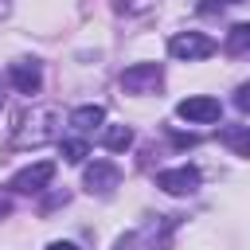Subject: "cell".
Listing matches in <instances>:
<instances>
[{
	"instance_id": "6da1fadb",
	"label": "cell",
	"mask_w": 250,
	"mask_h": 250,
	"mask_svg": "<svg viewBox=\"0 0 250 250\" xmlns=\"http://www.w3.org/2000/svg\"><path fill=\"white\" fill-rule=\"evenodd\" d=\"M215 51H219V43L203 31H180V35L168 39V55L180 59V62H199V59H211Z\"/></svg>"
},
{
	"instance_id": "7a4b0ae2",
	"label": "cell",
	"mask_w": 250,
	"mask_h": 250,
	"mask_svg": "<svg viewBox=\"0 0 250 250\" xmlns=\"http://www.w3.org/2000/svg\"><path fill=\"white\" fill-rule=\"evenodd\" d=\"M160 82H164L160 62H133V66L121 70V90L125 94H152Z\"/></svg>"
},
{
	"instance_id": "3957f363",
	"label": "cell",
	"mask_w": 250,
	"mask_h": 250,
	"mask_svg": "<svg viewBox=\"0 0 250 250\" xmlns=\"http://www.w3.org/2000/svg\"><path fill=\"white\" fill-rule=\"evenodd\" d=\"M176 113H180L184 121H191V125H207V121H219L223 105H219V98H211V94H191V98H184V102L176 105Z\"/></svg>"
},
{
	"instance_id": "277c9868",
	"label": "cell",
	"mask_w": 250,
	"mask_h": 250,
	"mask_svg": "<svg viewBox=\"0 0 250 250\" xmlns=\"http://www.w3.org/2000/svg\"><path fill=\"white\" fill-rule=\"evenodd\" d=\"M51 180H55V164H51V160H39V164H31V168H23V172L12 176V191L35 195V191H43Z\"/></svg>"
},
{
	"instance_id": "5b68a950",
	"label": "cell",
	"mask_w": 250,
	"mask_h": 250,
	"mask_svg": "<svg viewBox=\"0 0 250 250\" xmlns=\"http://www.w3.org/2000/svg\"><path fill=\"white\" fill-rule=\"evenodd\" d=\"M156 188H164L168 195H188V191H195V188H199V168H191V164L168 168V172H160V176H156Z\"/></svg>"
},
{
	"instance_id": "8992f818",
	"label": "cell",
	"mask_w": 250,
	"mask_h": 250,
	"mask_svg": "<svg viewBox=\"0 0 250 250\" xmlns=\"http://www.w3.org/2000/svg\"><path fill=\"white\" fill-rule=\"evenodd\" d=\"M117 180H121V172H117L113 160H94V164L86 168V176H82L86 191H98V195H109V191L117 188Z\"/></svg>"
},
{
	"instance_id": "52a82bcc",
	"label": "cell",
	"mask_w": 250,
	"mask_h": 250,
	"mask_svg": "<svg viewBox=\"0 0 250 250\" xmlns=\"http://www.w3.org/2000/svg\"><path fill=\"white\" fill-rule=\"evenodd\" d=\"M12 86L20 90V94H39V86H43V70H39V62L35 59H23V62H12Z\"/></svg>"
},
{
	"instance_id": "ba28073f",
	"label": "cell",
	"mask_w": 250,
	"mask_h": 250,
	"mask_svg": "<svg viewBox=\"0 0 250 250\" xmlns=\"http://www.w3.org/2000/svg\"><path fill=\"white\" fill-rule=\"evenodd\" d=\"M102 121H105V109H102V105H78V109L70 113V125H74V129H82V133L98 129Z\"/></svg>"
},
{
	"instance_id": "9c48e42d",
	"label": "cell",
	"mask_w": 250,
	"mask_h": 250,
	"mask_svg": "<svg viewBox=\"0 0 250 250\" xmlns=\"http://www.w3.org/2000/svg\"><path fill=\"white\" fill-rule=\"evenodd\" d=\"M102 145H105L109 152H125V148L133 145V129H129V125H105V129H102Z\"/></svg>"
},
{
	"instance_id": "30bf717a",
	"label": "cell",
	"mask_w": 250,
	"mask_h": 250,
	"mask_svg": "<svg viewBox=\"0 0 250 250\" xmlns=\"http://www.w3.org/2000/svg\"><path fill=\"white\" fill-rule=\"evenodd\" d=\"M227 55H246V47H250V23H234L230 31H227Z\"/></svg>"
},
{
	"instance_id": "8fae6325",
	"label": "cell",
	"mask_w": 250,
	"mask_h": 250,
	"mask_svg": "<svg viewBox=\"0 0 250 250\" xmlns=\"http://www.w3.org/2000/svg\"><path fill=\"white\" fill-rule=\"evenodd\" d=\"M223 141L234 148V156H250V125H234V129H227Z\"/></svg>"
},
{
	"instance_id": "7c38bea8",
	"label": "cell",
	"mask_w": 250,
	"mask_h": 250,
	"mask_svg": "<svg viewBox=\"0 0 250 250\" xmlns=\"http://www.w3.org/2000/svg\"><path fill=\"white\" fill-rule=\"evenodd\" d=\"M86 152H90L86 141H62V160H66V164H82Z\"/></svg>"
},
{
	"instance_id": "4fadbf2b",
	"label": "cell",
	"mask_w": 250,
	"mask_h": 250,
	"mask_svg": "<svg viewBox=\"0 0 250 250\" xmlns=\"http://www.w3.org/2000/svg\"><path fill=\"white\" fill-rule=\"evenodd\" d=\"M234 102H238V109H246L250 105V86H238V98Z\"/></svg>"
},
{
	"instance_id": "5bb4252c",
	"label": "cell",
	"mask_w": 250,
	"mask_h": 250,
	"mask_svg": "<svg viewBox=\"0 0 250 250\" xmlns=\"http://www.w3.org/2000/svg\"><path fill=\"white\" fill-rule=\"evenodd\" d=\"M47 250H78V246H74V242H51Z\"/></svg>"
},
{
	"instance_id": "9a60e30c",
	"label": "cell",
	"mask_w": 250,
	"mask_h": 250,
	"mask_svg": "<svg viewBox=\"0 0 250 250\" xmlns=\"http://www.w3.org/2000/svg\"><path fill=\"white\" fill-rule=\"evenodd\" d=\"M0 215H8V199H0Z\"/></svg>"
}]
</instances>
